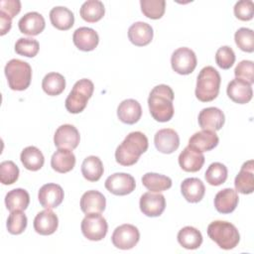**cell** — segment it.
I'll return each mask as SVG.
<instances>
[{
	"mask_svg": "<svg viewBox=\"0 0 254 254\" xmlns=\"http://www.w3.org/2000/svg\"><path fill=\"white\" fill-rule=\"evenodd\" d=\"M12 26V18H10L8 15H6L3 12H0V35L4 36L7 34Z\"/></svg>",
	"mask_w": 254,
	"mask_h": 254,
	"instance_id": "47",
	"label": "cell"
},
{
	"mask_svg": "<svg viewBox=\"0 0 254 254\" xmlns=\"http://www.w3.org/2000/svg\"><path fill=\"white\" fill-rule=\"evenodd\" d=\"M19 168L13 161H3L0 164V181L3 185H12L19 178Z\"/></svg>",
	"mask_w": 254,
	"mask_h": 254,
	"instance_id": "42",
	"label": "cell"
},
{
	"mask_svg": "<svg viewBox=\"0 0 254 254\" xmlns=\"http://www.w3.org/2000/svg\"><path fill=\"white\" fill-rule=\"evenodd\" d=\"M235 44L237 47L246 53H252L254 51V33L249 28H240L234 35Z\"/></svg>",
	"mask_w": 254,
	"mask_h": 254,
	"instance_id": "40",
	"label": "cell"
},
{
	"mask_svg": "<svg viewBox=\"0 0 254 254\" xmlns=\"http://www.w3.org/2000/svg\"><path fill=\"white\" fill-rule=\"evenodd\" d=\"M181 191L187 201L195 203L203 198L205 187L199 179L188 178L181 184Z\"/></svg>",
	"mask_w": 254,
	"mask_h": 254,
	"instance_id": "26",
	"label": "cell"
},
{
	"mask_svg": "<svg viewBox=\"0 0 254 254\" xmlns=\"http://www.w3.org/2000/svg\"><path fill=\"white\" fill-rule=\"evenodd\" d=\"M21 11V2L19 0H1L0 12L5 13L10 18H14Z\"/></svg>",
	"mask_w": 254,
	"mask_h": 254,
	"instance_id": "46",
	"label": "cell"
},
{
	"mask_svg": "<svg viewBox=\"0 0 254 254\" xmlns=\"http://www.w3.org/2000/svg\"><path fill=\"white\" fill-rule=\"evenodd\" d=\"M148 138L144 133L140 131L131 132L116 148V162L125 167L133 166L138 162L140 156L148 150Z\"/></svg>",
	"mask_w": 254,
	"mask_h": 254,
	"instance_id": "1",
	"label": "cell"
},
{
	"mask_svg": "<svg viewBox=\"0 0 254 254\" xmlns=\"http://www.w3.org/2000/svg\"><path fill=\"white\" fill-rule=\"evenodd\" d=\"M72 41L78 50L83 52H90L97 47L99 43V37L93 29L80 27L74 31Z\"/></svg>",
	"mask_w": 254,
	"mask_h": 254,
	"instance_id": "19",
	"label": "cell"
},
{
	"mask_svg": "<svg viewBox=\"0 0 254 254\" xmlns=\"http://www.w3.org/2000/svg\"><path fill=\"white\" fill-rule=\"evenodd\" d=\"M42 87L48 95H59L65 88V78L59 72H49L43 78Z\"/></svg>",
	"mask_w": 254,
	"mask_h": 254,
	"instance_id": "36",
	"label": "cell"
},
{
	"mask_svg": "<svg viewBox=\"0 0 254 254\" xmlns=\"http://www.w3.org/2000/svg\"><path fill=\"white\" fill-rule=\"evenodd\" d=\"M21 162L23 166L32 172L39 171L45 163V158L43 153L35 146L26 147L21 155H20Z\"/></svg>",
	"mask_w": 254,
	"mask_h": 254,
	"instance_id": "31",
	"label": "cell"
},
{
	"mask_svg": "<svg viewBox=\"0 0 254 254\" xmlns=\"http://www.w3.org/2000/svg\"><path fill=\"white\" fill-rule=\"evenodd\" d=\"M64 196V190L57 184L44 185L38 193V199L41 205L49 209L58 207L63 202Z\"/></svg>",
	"mask_w": 254,
	"mask_h": 254,
	"instance_id": "13",
	"label": "cell"
},
{
	"mask_svg": "<svg viewBox=\"0 0 254 254\" xmlns=\"http://www.w3.org/2000/svg\"><path fill=\"white\" fill-rule=\"evenodd\" d=\"M140 5L142 13L150 19L157 20L162 18L165 14V0H141Z\"/></svg>",
	"mask_w": 254,
	"mask_h": 254,
	"instance_id": "38",
	"label": "cell"
},
{
	"mask_svg": "<svg viewBox=\"0 0 254 254\" xmlns=\"http://www.w3.org/2000/svg\"><path fill=\"white\" fill-rule=\"evenodd\" d=\"M27 216L22 210L11 211L7 219V229L8 232L14 235H18L24 232L27 227Z\"/></svg>",
	"mask_w": 254,
	"mask_h": 254,
	"instance_id": "39",
	"label": "cell"
},
{
	"mask_svg": "<svg viewBox=\"0 0 254 254\" xmlns=\"http://www.w3.org/2000/svg\"><path fill=\"white\" fill-rule=\"evenodd\" d=\"M219 139L215 131L201 130L195 132L189 140V146L198 152H207L218 145Z\"/></svg>",
	"mask_w": 254,
	"mask_h": 254,
	"instance_id": "20",
	"label": "cell"
},
{
	"mask_svg": "<svg viewBox=\"0 0 254 254\" xmlns=\"http://www.w3.org/2000/svg\"><path fill=\"white\" fill-rule=\"evenodd\" d=\"M215 62L222 69L230 68L235 62V54L228 46L220 47L215 54Z\"/></svg>",
	"mask_w": 254,
	"mask_h": 254,
	"instance_id": "43",
	"label": "cell"
},
{
	"mask_svg": "<svg viewBox=\"0 0 254 254\" xmlns=\"http://www.w3.org/2000/svg\"><path fill=\"white\" fill-rule=\"evenodd\" d=\"M203 164V154L201 152L194 150L189 145L182 151V153L179 156V165L186 172H197L202 168Z\"/></svg>",
	"mask_w": 254,
	"mask_h": 254,
	"instance_id": "21",
	"label": "cell"
},
{
	"mask_svg": "<svg viewBox=\"0 0 254 254\" xmlns=\"http://www.w3.org/2000/svg\"><path fill=\"white\" fill-rule=\"evenodd\" d=\"M30 203V195L24 189H14L7 192L5 204L11 212L14 210H25Z\"/></svg>",
	"mask_w": 254,
	"mask_h": 254,
	"instance_id": "32",
	"label": "cell"
},
{
	"mask_svg": "<svg viewBox=\"0 0 254 254\" xmlns=\"http://www.w3.org/2000/svg\"><path fill=\"white\" fill-rule=\"evenodd\" d=\"M234 15L241 21H249L254 15V3L251 0H241L234 5Z\"/></svg>",
	"mask_w": 254,
	"mask_h": 254,
	"instance_id": "45",
	"label": "cell"
},
{
	"mask_svg": "<svg viewBox=\"0 0 254 254\" xmlns=\"http://www.w3.org/2000/svg\"><path fill=\"white\" fill-rule=\"evenodd\" d=\"M117 116L125 124H135L142 116V107L135 99H125L118 105Z\"/></svg>",
	"mask_w": 254,
	"mask_h": 254,
	"instance_id": "23",
	"label": "cell"
},
{
	"mask_svg": "<svg viewBox=\"0 0 254 254\" xmlns=\"http://www.w3.org/2000/svg\"><path fill=\"white\" fill-rule=\"evenodd\" d=\"M239 201L237 191L233 189L226 188L219 190L214 197V206L216 210L220 213H230L232 212Z\"/></svg>",
	"mask_w": 254,
	"mask_h": 254,
	"instance_id": "27",
	"label": "cell"
},
{
	"mask_svg": "<svg viewBox=\"0 0 254 254\" xmlns=\"http://www.w3.org/2000/svg\"><path fill=\"white\" fill-rule=\"evenodd\" d=\"M106 206L105 196L98 190H87L80 198V209L85 214L101 213Z\"/></svg>",
	"mask_w": 254,
	"mask_h": 254,
	"instance_id": "25",
	"label": "cell"
},
{
	"mask_svg": "<svg viewBox=\"0 0 254 254\" xmlns=\"http://www.w3.org/2000/svg\"><path fill=\"white\" fill-rule=\"evenodd\" d=\"M154 143L157 150L164 154L175 152L180 146V137L172 128H164L159 130L154 137Z\"/></svg>",
	"mask_w": 254,
	"mask_h": 254,
	"instance_id": "14",
	"label": "cell"
},
{
	"mask_svg": "<svg viewBox=\"0 0 254 254\" xmlns=\"http://www.w3.org/2000/svg\"><path fill=\"white\" fill-rule=\"evenodd\" d=\"M235 190L243 194H250L254 191V162H245L234 180Z\"/></svg>",
	"mask_w": 254,
	"mask_h": 254,
	"instance_id": "17",
	"label": "cell"
},
{
	"mask_svg": "<svg viewBox=\"0 0 254 254\" xmlns=\"http://www.w3.org/2000/svg\"><path fill=\"white\" fill-rule=\"evenodd\" d=\"M178 242L180 245L189 250H194L200 247L202 235L198 229L192 226H185L178 233Z\"/></svg>",
	"mask_w": 254,
	"mask_h": 254,
	"instance_id": "30",
	"label": "cell"
},
{
	"mask_svg": "<svg viewBox=\"0 0 254 254\" xmlns=\"http://www.w3.org/2000/svg\"><path fill=\"white\" fill-rule=\"evenodd\" d=\"M105 13L104 5L99 0H88L85 1L79 10L80 17L88 22V23H95L103 18Z\"/></svg>",
	"mask_w": 254,
	"mask_h": 254,
	"instance_id": "34",
	"label": "cell"
},
{
	"mask_svg": "<svg viewBox=\"0 0 254 254\" xmlns=\"http://www.w3.org/2000/svg\"><path fill=\"white\" fill-rule=\"evenodd\" d=\"M227 173V168L223 164L214 162L207 168L204 174V178L206 183H208L210 186L216 187L222 185L226 181Z\"/></svg>",
	"mask_w": 254,
	"mask_h": 254,
	"instance_id": "37",
	"label": "cell"
},
{
	"mask_svg": "<svg viewBox=\"0 0 254 254\" xmlns=\"http://www.w3.org/2000/svg\"><path fill=\"white\" fill-rule=\"evenodd\" d=\"M207 235L224 250L235 248L240 241V234L235 225L224 220H214L209 223Z\"/></svg>",
	"mask_w": 254,
	"mask_h": 254,
	"instance_id": "4",
	"label": "cell"
},
{
	"mask_svg": "<svg viewBox=\"0 0 254 254\" xmlns=\"http://www.w3.org/2000/svg\"><path fill=\"white\" fill-rule=\"evenodd\" d=\"M75 165V156L69 149H58L51 158V166L58 173L71 171Z\"/></svg>",
	"mask_w": 254,
	"mask_h": 254,
	"instance_id": "28",
	"label": "cell"
},
{
	"mask_svg": "<svg viewBox=\"0 0 254 254\" xmlns=\"http://www.w3.org/2000/svg\"><path fill=\"white\" fill-rule=\"evenodd\" d=\"M174 91L167 84L155 86L148 98L149 110L152 117L159 122L170 121L174 116Z\"/></svg>",
	"mask_w": 254,
	"mask_h": 254,
	"instance_id": "2",
	"label": "cell"
},
{
	"mask_svg": "<svg viewBox=\"0 0 254 254\" xmlns=\"http://www.w3.org/2000/svg\"><path fill=\"white\" fill-rule=\"evenodd\" d=\"M39 50V42L32 38H20L15 44V52L20 56L34 58Z\"/></svg>",
	"mask_w": 254,
	"mask_h": 254,
	"instance_id": "41",
	"label": "cell"
},
{
	"mask_svg": "<svg viewBox=\"0 0 254 254\" xmlns=\"http://www.w3.org/2000/svg\"><path fill=\"white\" fill-rule=\"evenodd\" d=\"M196 56L192 50L187 47L177 49L171 57V64L174 71L179 74H190L196 66Z\"/></svg>",
	"mask_w": 254,
	"mask_h": 254,
	"instance_id": "8",
	"label": "cell"
},
{
	"mask_svg": "<svg viewBox=\"0 0 254 254\" xmlns=\"http://www.w3.org/2000/svg\"><path fill=\"white\" fill-rule=\"evenodd\" d=\"M103 164L96 156L86 157L81 164V174L89 182H97L103 175Z\"/></svg>",
	"mask_w": 254,
	"mask_h": 254,
	"instance_id": "33",
	"label": "cell"
},
{
	"mask_svg": "<svg viewBox=\"0 0 254 254\" xmlns=\"http://www.w3.org/2000/svg\"><path fill=\"white\" fill-rule=\"evenodd\" d=\"M226 92L228 97L238 104L248 103L253 96L251 84L243 79L236 77L228 83Z\"/></svg>",
	"mask_w": 254,
	"mask_h": 254,
	"instance_id": "15",
	"label": "cell"
},
{
	"mask_svg": "<svg viewBox=\"0 0 254 254\" xmlns=\"http://www.w3.org/2000/svg\"><path fill=\"white\" fill-rule=\"evenodd\" d=\"M59 226L57 214L49 208L40 211L34 219V229L41 235H51L56 232Z\"/></svg>",
	"mask_w": 254,
	"mask_h": 254,
	"instance_id": "18",
	"label": "cell"
},
{
	"mask_svg": "<svg viewBox=\"0 0 254 254\" xmlns=\"http://www.w3.org/2000/svg\"><path fill=\"white\" fill-rule=\"evenodd\" d=\"M220 82L219 72L211 65L204 66L197 75L195 87L196 98L202 102L212 101L219 93Z\"/></svg>",
	"mask_w": 254,
	"mask_h": 254,
	"instance_id": "3",
	"label": "cell"
},
{
	"mask_svg": "<svg viewBox=\"0 0 254 254\" xmlns=\"http://www.w3.org/2000/svg\"><path fill=\"white\" fill-rule=\"evenodd\" d=\"M8 85L12 90L22 91L29 87L32 79L31 65L21 60H10L4 68Z\"/></svg>",
	"mask_w": 254,
	"mask_h": 254,
	"instance_id": "5",
	"label": "cell"
},
{
	"mask_svg": "<svg viewBox=\"0 0 254 254\" xmlns=\"http://www.w3.org/2000/svg\"><path fill=\"white\" fill-rule=\"evenodd\" d=\"M81 232L85 238L91 241H99L106 236L108 224L99 213H87L81 221Z\"/></svg>",
	"mask_w": 254,
	"mask_h": 254,
	"instance_id": "7",
	"label": "cell"
},
{
	"mask_svg": "<svg viewBox=\"0 0 254 254\" xmlns=\"http://www.w3.org/2000/svg\"><path fill=\"white\" fill-rule=\"evenodd\" d=\"M153 28L145 22H135L128 29V38L137 47L149 45L153 39Z\"/></svg>",
	"mask_w": 254,
	"mask_h": 254,
	"instance_id": "24",
	"label": "cell"
},
{
	"mask_svg": "<svg viewBox=\"0 0 254 254\" xmlns=\"http://www.w3.org/2000/svg\"><path fill=\"white\" fill-rule=\"evenodd\" d=\"M139 206L143 214L150 217L160 216L166 207L165 196L161 193L154 191H147L140 197Z\"/></svg>",
	"mask_w": 254,
	"mask_h": 254,
	"instance_id": "11",
	"label": "cell"
},
{
	"mask_svg": "<svg viewBox=\"0 0 254 254\" xmlns=\"http://www.w3.org/2000/svg\"><path fill=\"white\" fill-rule=\"evenodd\" d=\"M94 90L93 82L88 78H82L76 81L67 95L64 105L68 112L76 114L84 110L88 99L92 96Z\"/></svg>",
	"mask_w": 254,
	"mask_h": 254,
	"instance_id": "6",
	"label": "cell"
},
{
	"mask_svg": "<svg viewBox=\"0 0 254 254\" xmlns=\"http://www.w3.org/2000/svg\"><path fill=\"white\" fill-rule=\"evenodd\" d=\"M18 26L21 33L28 36H37L44 31L46 23L40 13L29 12L19 20Z\"/></svg>",
	"mask_w": 254,
	"mask_h": 254,
	"instance_id": "22",
	"label": "cell"
},
{
	"mask_svg": "<svg viewBox=\"0 0 254 254\" xmlns=\"http://www.w3.org/2000/svg\"><path fill=\"white\" fill-rule=\"evenodd\" d=\"M143 186L151 191L160 192L172 187V180L164 175L157 173H146L142 177Z\"/></svg>",
	"mask_w": 254,
	"mask_h": 254,
	"instance_id": "35",
	"label": "cell"
},
{
	"mask_svg": "<svg viewBox=\"0 0 254 254\" xmlns=\"http://www.w3.org/2000/svg\"><path fill=\"white\" fill-rule=\"evenodd\" d=\"M236 78L243 79L250 84L254 82V64L252 61H241L234 69Z\"/></svg>",
	"mask_w": 254,
	"mask_h": 254,
	"instance_id": "44",
	"label": "cell"
},
{
	"mask_svg": "<svg viewBox=\"0 0 254 254\" xmlns=\"http://www.w3.org/2000/svg\"><path fill=\"white\" fill-rule=\"evenodd\" d=\"M50 20L52 25L61 31H66L73 26V13L66 7L57 6L50 11Z\"/></svg>",
	"mask_w": 254,
	"mask_h": 254,
	"instance_id": "29",
	"label": "cell"
},
{
	"mask_svg": "<svg viewBox=\"0 0 254 254\" xmlns=\"http://www.w3.org/2000/svg\"><path fill=\"white\" fill-rule=\"evenodd\" d=\"M80 136L78 130L70 124L60 126L54 135V143L58 149L73 150L79 144Z\"/></svg>",
	"mask_w": 254,
	"mask_h": 254,
	"instance_id": "12",
	"label": "cell"
},
{
	"mask_svg": "<svg viewBox=\"0 0 254 254\" xmlns=\"http://www.w3.org/2000/svg\"><path fill=\"white\" fill-rule=\"evenodd\" d=\"M140 239V232L138 228L132 224H122L115 228L112 233L111 241L113 245L122 250L133 248Z\"/></svg>",
	"mask_w": 254,
	"mask_h": 254,
	"instance_id": "9",
	"label": "cell"
},
{
	"mask_svg": "<svg viewBox=\"0 0 254 254\" xmlns=\"http://www.w3.org/2000/svg\"><path fill=\"white\" fill-rule=\"evenodd\" d=\"M198 124L202 130H220L225 122L223 112L217 107L203 108L198 114Z\"/></svg>",
	"mask_w": 254,
	"mask_h": 254,
	"instance_id": "16",
	"label": "cell"
},
{
	"mask_svg": "<svg viewBox=\"0 0 254 254\" xmlns=\"http://www.w3.org/2000/svg\"><path fill=\"white\" fill-rule=\"evenodd\" d=\"M135 179L126 173H115L105 181L106 190L115 195L129 194L135 190Z\"/></svg>",
	"mask_w": 254,
	"mask_h": 254,
	"instance_id": "10",
	"label": "cell"
}]
</instances>
